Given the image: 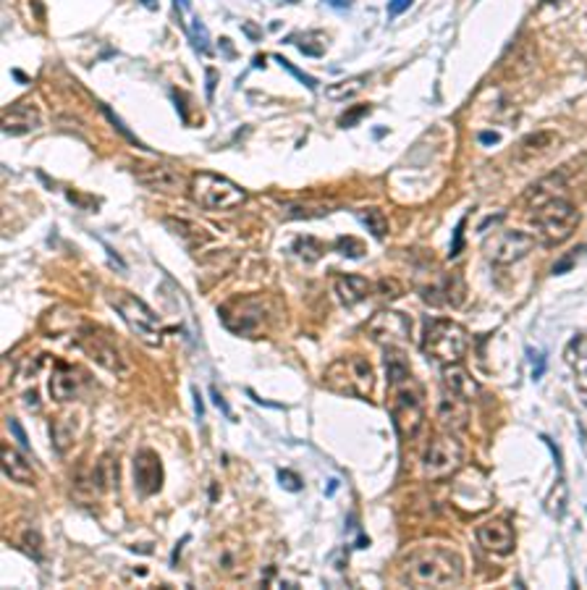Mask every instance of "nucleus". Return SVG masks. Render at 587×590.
<instances>
[{
  "instance_id": "nucleus-10",
  "label": "nucleus",
  "mask_w": 587,
  "mask_h": 590,
  "mask_svg": "<svg viewBox=\"0 0 587 590\" xmlns=\"http://www.w3.org/2000/svg\"><path fill=\"white\" fill-rule=\"evenodd\" d=\"M367 333L383 347H404L412 339V320L409 315L383 310L373 315V320L367 323Z\"/></svg>"
},
{
  "instance_id": "nucleus-17",
  "label": "nucleus",
  "mask_w": 587,
  "mask_h": 590,
  "mask_svg": "<svg viewBox=\"0 0 587 590\" xmlns=\"http://www.w3.org/2000/svg\"><path fill=\"white\" fill-rule=\"evenodd\" d=\"M467 404L470 401H465V399H459L454 393L440 399V404H438V423H440V428H446L449 433L465 431L467 423H470V407Z\"/></svg>"
},
{
  "instance_id": "nucleus-30",
  "label": "nucleus",
  "mask_w": 587,
  "mask_h": 590,
  "mask_svg": "<svg viewBox=\"0 0 587 590\" xmlns=\"http://www.w3.org/2000/svg\"><path fill=\"white\" fill-rule=\"evenodd\" d=\"M275 61H278V63H281V66H283V69H286V72H289V74H294V77L299 79V81H302V84H305V87H307V89H314V87H317V79L307 77V74H305V72H299V69H297V66H291V63H289V61H286V58H283V55H275Z\"/></svg>"
},
{
  "instance_id": "nucleus-24",
  "label": "nucleus",
  "mask_w": 587,
  "mask_h": 590,
  "mask_svg": "<svg viewBox=\"0 0 587 590\" xmlns=\"http://www.w3.org/2000/svg\"><path fill=\"white\" fill-rule=\"evenodd\" d=\"M359 221H362V226L375 236V239H383V236L389 234V221H386V215H383L381 210H375V207L362 210V213H359Z\"/></svg>"
},
{
  "instance_id": "nucleus-27",
  "label": "nucleus",
  "mask_w": 587,
  "mask_h": 590,
  "mask_svg": "<svg viewBox=\"0 0 587 590\" xmlns=\"http://www.w3.org/2000/svg\"><path fill=\"white\" fill-rule=\"evenodd\" d=\"M294 249H297V255H299L302 260H307V263H314V260L323 257V244L314 241L313 236H302V239H297Z\"/></svg>"
},
{
  "instance_id": "nucleus-1",
  "label": "nucleus",
  "mask_w": 587,
  "mask_h": 590,
  "mask_svg": "<svg viewBox=\"0 0 587 590\" xmlns=\"http://www.w3.org/2000/svg\"><path fill=\"white\" fill-rule=\"evenodd\" d=\"M401 577L415 588H454L465 580V559L446 546H428L404 559Z\"/></svg>"
},
{
  "instance_id": "nucleus-22",
  "label": "nucleus",
  "mask_w": 587,
  "mask_h": 590,
  "mask_svg": "<svg viewBox=\"0 0 587 590\" xmlns=\"http://www.w3.org/2000/svg\"><path fill=\"white\" fill-rule=\"evenodd\" d=\"M386 375L391 386L409 381V362L401 352V347H386Z\"/></svg>"
},
{
  "instance_id": "nucleus-32",
  "label": "nucleus",
  "mask_w": 587,
  "mask_h": 590,
  "mask_svg": "<svg viewBox=\"0 0 587 590\" xmlns=\"http://www.w3.org/2000/svg\"><path fill=\"white\" fill-rule=\"evenodd\" d=\"M370 114V105H362V108H352L349 114H344V116L339 118V126H344V129H349L352 123H356V121H362V118Z\"/></svg>"
},
{
  "instance_id": "nucleus-42",
  "label": "nucleus",
  "mask_w": 587,
  "mask_h": 590,
  "mask_svg": "<svg viewBox=\"0 0 587 590\" xmlns=\"http://www.w3.org/2000/svg\"><path fill=\"white\" fill-rule=\"evenodd\" d=\"M192 399H195V409H197V420H202V415H205V409H202V399H199V392H192Z\"/></svg>"
},
{
  "instance_id": "nucleus-38",
  "label": "nucleus",
  "mask_w": 587,
  "mask_h": 590,
  "mask_svg": "<svg viewBox=\"0 0 587 590\" xmlns=\"http://www.w3.org/2000/svg\"><path fill=\"white\" fill-rule=\"evenodd\" d=\"M409 5H412V0H391V3H389V13H391V16H398V13H404Z\"/></svg>"
},
{
  "instance_id": "nucleus-19",
  "label": "nucleus",
  "mask_w": 587,
  "mask_h": 590,
  "mask_svg": "<svg viewBox=\"0 0 587 590\" xmlns=\"http://www.w3.org/2000/svg\"><path fill=\"white\" fill-rule=\"evenodd\" d=\"M39 114L35 105H11L3 114V131L5 134H27L32 129H38Z\"/></svg>"
},
{
  "instance_id": "nucleus-39",
  "label": "nucleus",
  "mask_w": 587,
  "mask_h": 590,
  "mask_svg": "<svg viewBox=\"0 0 587 590\" xmlns=\"http://www.w3.org/2000/svg\"><path fill=\"white\" fill-rule=\"evenodd\" d=\"M527 354H530V359L535 362V373H532V375H535V378H541V373H543V357L535 352V350H530Z\"/></svg>"
},
{
  "instance_id": "nucleus-28",
  "label": "nucleus",
  "mask_w": 587,
  "mask_h": 590,
  "mask_svg": "<svg viewBox=\"0 0 587 590\" xmlns=\"http://www.w3.org/2000/svg\"><path fill=\"white\" fill-rule=\"evenodd\" d=\"M336 249L344 252L347 257H362V255H365V244H362L359 239H352V236H341V239L336 241Z\"/></svg>"
},
{
  "instance_id": "nucleus-3",
  "label": "nucleus",
  "mask_w": 587,
  "mask_h": 590,
  "mask_svg": "<svg viewBox=\"0 0 587 590\" xmlns=\"http://www.w3.org/2000/svg\"><path fill=\"white\" fill-rule=\"evenodd\" d=\"M105 299H108V305L121 315V320L131 328L134 336H139V339H142L145 344H150V347H157V344H160V333H163L160 320H157V315L153 313L137 294H131V291H108Z\"/></svg>"
},
{
  "instance_id": "nucleus-2",
  "label": "nucleus",
  "mask_w": 587,
  "mask_h": 590,
  "mask_svg": "<svg viewBox=\"0 0 587 590\" xmlns=\"http://www.w3.org/2000/svg\"><path fill=\"white\" fill-rule=\"evenodd\" d=\"M189 195L205 210H234L247 202V192L239 184L210 171H197L189 181Z\"/></svg>"
},
{
  "instance_id": "nucleus-8",
  "label": "nucleus",
  "mask_w": 587,
  "mask_h": 590,
  "mask_svg": "<svg viewBox=\"0 0 587 590\" xmlns=\"http://www.w3.org/2000/svg\"><path fill=\"white\" fill-rule=\"evenodd\" d=\"M221 317L229 331L241 333V336H252V333H260L273 320V310L263 297H244V299H236L231 305L221 308Z\"/></svg>"
},
{
  "instance_id": "nucleus-21",
  "label": "nucleus",
  "mask_w": 587,
  "mask_h": 590,
  "mask_svg": "<svg viewBox=\"0 0 587 590\" xmlns=\"http://www.w3.org/2000/svg\"><path fill=\"white\" fill-rule=\"evenodd\" d=\"M370 289L373 286L365 275H339V281H336V294L347 308L359 305L370 294Z\"/></svg>"
},
{
  "instance_id": "nucleus-34",
  "label": "nucleus",
  "mask_w": 587,
  "mask_h": 590,
  "mask_svg": "<svg viewBox=\"0 0 587 590\" xmlns=\"http://www.w3.org/2000/svg\"><path fill=\"white\" fill-rule=\"evenodd\" d=\"M39 546H42V541H39L38 533L24 535V541H21V549L27 551L29 556H35V559H39Z\"/></svg>"
},
{
  "instance_id": "nucleus-23",
  "label": "nucleus",
  "mask_w": 587,
  "mask_h": 590,
  "mask_svg": "<svg viewBox=\"0 0 587 590\" xmlns=\"http://www.w3.org/2000/svg\"><path fill=\"white\" fill-rule=\"evenodd\" d=\"M92 483L97 491H118V462L113 457H103L95 468Z\"/></svg>"
},
{
  "instance_id": "nucleus-26",
  "label": "nucleus",
  "mask_w": 587,
  "mask_h": 590,
  "mask_svg": "<svg viewBox=\"0 0 587 590\" xmlns=\"http://www.w3.org/2000/svg\"><path fill=\"white\" fill-rule=\"evenodd\" d=\"M550 145V134L546 131H538V134H532V137H527V139H522V156L532 157V156H541V153H546Z\"/></svg>"
},
{
  "instance_id": "nucleus-4",
  "label": "nucleus",
  "mask_w": 587,
  "mask_h": 590,
  "mask_svg": "<svg viewBox=\"0 0 587 590\" xmlns=\"http://www.w3.org/2000/svg\"><path fill=\"white\" fill-rule=\"evenodd\" d=\"M532 223L538 229V234L543 236L546 244H561L564 239L577 232L580 226V210L561 197H553L549 202L535 207Z\"/></svg>"
},
{
  "instance_id": "nucleus-16",
  "label": "nucleus",
  "mask_w": 587,
  "mask_h": 590,
  "mask_svg": "<svg viewBox=\"0 0 587 590\" xmlns=\"http://www.w3.org/2000/svg\"><path fill=\"white\" fill-rule=\"evenodd\" d=\"M137 179L139 184L155 190V192H179L184 187L181 173L173 165H147V168H137Z\"/></svg>"
},
{
  "instance_id": "nucleus-12",
  "label": "nucleus",
  "mask_w": 587,
  "mask_h": 590,
  "mask_svg": "<svg viewBox=\"0 0 587 590\" xmlns=\"http://www.w3.org/2000/svg\"><path fill=\"white\" fill-rule=\"evenodd\" d=\"M79 347L87 352V357H92L100 367H105L111 373H123L126 370V362H123L121 352L108 341V336H103L97 331H89V333L84 331L79 336Z\"/></svg>"
},
{
  "instance_id": "nucleus-33",
  "label": "nucleus",
  "mask_w": 587,
  "mask_h": 590,
  "mask_svg": "<svg viewBox=\"0 0 587 590\" xmlns=\"http://www.w3.org/2000/svg\"><path fill=\"white\" fill-rule=\"evenodd\" d=\"M278 480H281V485H283L286 491H302V480H299V475H294V472L278 470Z\"/></svg>"
},
{
  "instance_id": "nucleus-6",
  "label": "nucleus",
  "mask_w": 587,
  "mask_h": 590,
  "mask_svg": "<svg viewBox=\"0 0 587 590\" xmlns=\"http://www.w3.org/2000/svg\"><path fill=\"white\" fill-rule=\"evenodd\" d=\"M391 399V417L393 426L401 438L407 441H415L417 433L423 431V423H425V401H423V393L415 384L404 381L398 386H393Z\"/></svg>"
},
{
  "instance_id": "nucleus-11",
  "label": "nucleus",
  "mask_w": 587,
  "mask_h": 590,
  "mask_svg": "<svg viewBox=\"0 0 587 590\" xmlns=\"http://www.w3.org/2000/svg\"><path fill=\"white\" fill-rule=\"evenodd\" d=\"M532 244H535V239L530 234L509 229V232H501L485 241V255L499 266H511V263L522 260L532 249Z\"/></svg>"
},
{
  "instance_id": "nucleus-29",
  "label": "nucleus",
  "mask_w": 587,
  "mask_h": 590,
  "mask_svg": "<svg viewBox=\"0 0 587 590\" xmlns=\"http://www.w3.org/2000/svg\"><path fill=\"white\" fill-rule=\"evenodd\" d=\"M100 108H103V114L108 116V121H111V123L116 126V131H118V134H121V137H126L129 142H134L137 148H142V142H139V139H137V137H134V134H131V131L126 129V126H123V121H121V118H118L116 114H113V111L108 108V105H100Z\"/></svg>"
},
{
  "instance_id": "nucleus-41",
  "label": "nucleus",
  "mask_w": 587,
  "mask_h": 590,
  "mask_svg": "<svg viewBox=\"0 0 587 590\" xmlns=\"http://www.w3.org/2000/svg\"><path fill=\"white\" fill-rule=\"evenodd\" d=\"M480 142H482V145H496V142H499V134H496V131H482V134H480Z\"/></svg>"
},
{
  "instance_id": "nucleus-14",
  "label": "nucleus",
  "mask_w": 587,
  "mask_h": 590,
  "mask_svg": "<svg viewBox=\"0 0 587 590\" xmlns=\"http://www.w3.org/2000/svg\"><path fill=\"white\" fill-rule=\"evenodd\" d=\"M84 386H87L84 370L71 367V365H61V367H55V373L50 378V396L55 401H71L81 393Z\"/></svg>"
},
{
  "instance_id": "nucleus-15",
  "label": "nucleus",
  "mask_w": 587,
  "mask_h": 590,
  "mask_svg": "<svg viewBox=\"0 0 587 590\" xmlns=\"http://www.w3.org/2000/svg\"><path fill=\"white\" fill-rule=\"evenodd\" d=\"M477 541L480 546L491 553H511L514 549V527L507 519H491L477 530Z\"/></svg>"
},
{
  "instance_id": "nucleus-35",
  "label": "nucleus",
  "mask_w": 587,
  "mask_h": 590,
  "mask_svg": "<svg viewBox=\"0 0 587 590\" xmlns=\"http://www.w3.org/2000/svg\"><path fill=\"white\" fill-rule=\"evenodd\" d=\"M378 289H381V291H386V294H383L386 299H393V297H398V294H401V286H398L396 281H391V278H386L383 283H378Z\"/></svg>"
},
{
  "instance_id": "nucleus-5",
  "label": "nucleus",
  "mask_w": 587,
  "mask_h": 590,
  "mask_svg": "<svg viewBox=\"0 0 587 590\" xmlns=\"http://www.w3.org/2000/svg\"><path fill=\"white\" fill-rule=\"evenodd\" d=\"M325 386L347 396H370L375 389V370L365 357H347L328 367Z\"/></svg>"
},
{
  "instance_id": "nucleus-9",
  "label": "nucleus",
  "mask_w": 587,
  "mask_h": 590,
  "mask_svg": "<svg viewBox=\"0 0 587 590\" xmlns=\"http://www.w3.org/2000/svg\"><path fill=\"white\" fill-rule=\"evenodd\" d=\"M462 462H465L462 441H457L454 435H435L425 449V457H423V475L428 480L451 477L462 468Z\"/></svg>"
},
{
  "instance_id": "nucleus-7",
  "label": "nucleus",
  "mask_w": 587,
  "mask_h": 590,
  "mask_svg": "<svg viewBox=\"0 0 587 590\" xmlns=\"http://www.w3.org/2000/svg\"><path fill=\"white\" fill-rule=\"evenodd\" d=\"M423 350L443 365H454L467 352V331L454 320H435L423 339Z\"/></svg>"
},
{
  "instance_id": "nucleus-20",
  "label": "nucleus",
  "mask_w": 587,
  "mask_h": 590,
  "mask_svg": "<svg viewBox=\"0 0 587 590\" xmlns=\"http://www.w3.org/2000/svg\"><path fill=\"white\" fill-rule=\"evenodd\" d=\"M0 459H3V472H5L8 480H13V483H27V485L35 483V472L29 468V462H27L24 454H19L13 446H3Z\"/></svg>"
},
{
  "instance_id": "nucleus-36",
  "label": "nucleus",
  "mask_w": 587,
  "mask_h": 590,
  "mask_svg": "<svg viewBox=\"0 0 587 590\" xmlns=\"http://www.w3.org/2000/svg\"><path fill=\"white\" fill-rule=\"evenodd\" d=\"M462 232H465V221L457 226V234H454V244H451V257H457L462 252Z\"/></svg>"
},
{
  "instance_id": "nucleus-25",
  "label": "nucleus",
  "mask_w": 587,
  "mask_h": 590,
  "mask_svg": "<svg viewBox=\"0 0 587 590\" xmlns=\"http://www.w3.org/2000/svg\"><path fill=\"white\" fill-rule=\"evenodd\" d=\"M362 87H365V77L347 79V81H341L339 87H328V97H331V100H352Z\"/></svg>"
},
{
  "instance_id": "nucleus-31",
  "label": "nucleus",
  "mask_w": 587,
  "mask_h": 590,
  "mask_svg": "<svg viewBox=\"0 0 587 590\" xmlns=\"http://www.w3.org/2000/svg\"><path fill=\"white\" fill-rule=\"evenodd\" d=\"M189 35H192V42H195L197 50H199V53H207V47H210L207 42H210V39H207V32H205V27H202V24H199L197 19H192V30H189Z\"/></svg>"
},
{
  "instance_id": "nucleus-18",
  "label": "nucleus",
  "mask_w": 587,
  "mask_h": 590,
  "mask_svg": "<svg viewBox=\"0 0 587 590\" xmlns=\"http://www.w3.org/2000/svg\"><path fill=\"white\" fill-rule=\"evenodd\" d=\"M443 389H446V393H454L465 401H474L480 396V384L472 378L470 370H465L459 362L443 367Z\"/></svg>"
},
{
  "instance_id": "nucleus-13",
  "label": "nucleus",
  "mask_w": 587,
  "mask_h": 590,
  "mask_svg": "<svg viewBox=\"0 0 587 590\" xmlns=\"http://www.w3.org/2000/svg\"><path fill=\"white\" fill-rule=\"evenodd\" d=\"M134 483H137L139 493H145V496L160 491V485H163V465H160L155 451H139L134 457Z\"/></svg>"
},
{
  "instance_id": "nucleus-43",
  "label": "nucleus",
  "mask_w": 587,
  "mask_h": 590,
  "mask_svg": "<svg viewBox=\"0 0 587 590\" xmlns=\"http://www.w3.org/2000/svg\"><path fill=\"white\" fill-rule=\"evenodd\" d=\"M142 3H145V5H150V8H155L157 5V0H142Z\"/></svg>"
},
{
  "instance_id": "nucleus-37",
  "label": "nucleus",
  "mask_w": 587,
  "mask_h": 590,
  "mask_svg": "<svg viewBox=\"0 0 587 590\" xmlns=\"http://www.w3.org/2000/svg\"><path fill=\"white\" fill-rule=\"evenodd\" d=\"M210 399L215 401V407H218V409H221V412H223L226 417H231V409H229V404L223 401V396H221V393L215 392V389H210Z\"/></svg>"
},
{
  "instance_id": "nucleus-40",
  "label": "nucleus",
  "mask_w": 587,
  "mask_h": 590,
  "mask_svg": "<svg viewBox=\"0 0 587 590\" xmlns=\"http://www.w3.org/2000/svg\"><path fill=\"white\" fill-rule=\"evenodd\" d=\"M8 428H11V433H13V435H16V438H19V441L27 446V433L19 428V423H16V420H11V423H8Z\"/></svg>"
}]
</instances>
